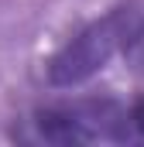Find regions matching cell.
I'll return each instance as SVG.
<instances>
[{"mask_svg": "<svg viewBox=\"0 0 144 147\" xmlns=\"http://www.w3.org/2000/svg\"><path fill=\"white\" fill-rule=\"evenodd\" d=\"M137 17H141V10H137L134 3H127V7H113L107 17L86 24V28L48 62V82L58 86V89H69V86L86 82L89 75H96L110 58L124 48L130 28L137 24Z\"/></svg>", "mask_w": 144, "mask_h": 147, "instance_id": "cell-1", "label": "cell"}, {"mask_svg": "<svg viewBox=\"0 0 144 147\" xmlns=\"http://www.w3.org/2000/svg\"><path fill=\"white\" fill-rule=\"evenodd\" d=\"M31 137L45 144H96L113 140L120 144V123L124 106L113 99H82V103H62V106H41L28 120Z\"/></svg>", "mask_w": 144, "mask_h": 147, "instance_id": "cell-2", "label": "cell"}, {"mask_svg": "<svg viewBox=\"0 0 144 147\" xmlns=\"http://www.w3.org/2000/svg\"><path fill=\"white\" fill-rule=\"evenodd\" d=\"M120 144H144V96L124 106V123H120Z\"/></svg>", "mask_w": 144, "mask_h": 147, "instance_id": "cell-3", "label": "cell"}, {"mask_svg": "<svg viewBox=\"0 0 144 147\" xmlns=\"http://www.w3.org/2000/svg\"><path fill=\"white\" fill-rule=\"evenodd\" d=\"M120 51H124V62L137 75H144V17H137V24L130 28V34H127Z\"/></svg>", "mask_w": 144, "mask_h": 147, "instance_id": "cell-4", "label": "cell"}]
</instances>
